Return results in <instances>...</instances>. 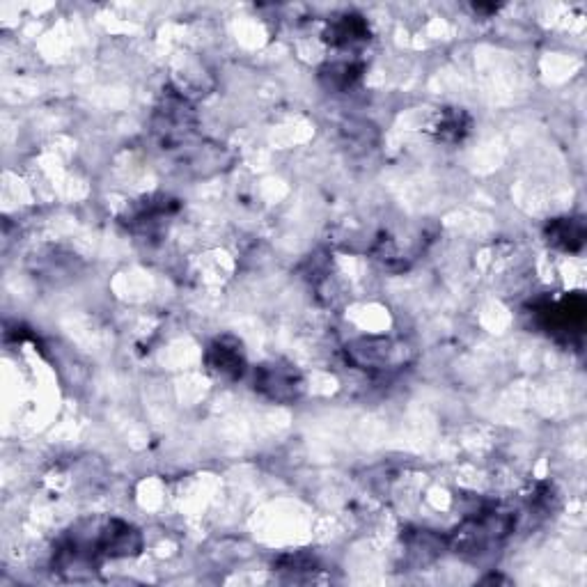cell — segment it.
Returning <instances> with one entry per match:
<instances>
[{"label": "cell", "instance_id": "obj_1", "mask_svg": "<svg viewBox=\"0 0 587 587\" xmlns=\"http://www.w3.org/2000/svg\"><path fill=\"white\" fill-rule=\"evenodd\" d=\"M255 390L278 404H292L303 395L305 383L301 372L283 360H271L255 370Z\"/></svg>", "mask_w": 587, "mask_h": 587}, {"label": "cell", "instance_id": "obj_2", "mask_svg": "<svg viewBox=\"0 0 587 587\" xmlns=\"http://www.w3.org/2000/svg\"><path fill=\"white\" fill-rule=\"evenodd\" d=\"M406 349L390 338H360L347 347V360L360 370H393L402 365Z\"/></svg>", "mask_w": 587, "mask_h": 587}, {"label": "cell", "instance_id": "obj_3", "mask_svg": "<svg viewBox=\"0 0 587 587\" xmlns=\"http://www.w3.org/2000/svg\"><path fill=\"white\" fill-rule=\"evenodd\" d=\"M90 539L99 558H133L143 549V537L129 523L111 519L95 526V535L90 530Z\"/></svg>", "mask_w": 587, "mask_h": 587}, {"label": "cell", "instance_id": "obj_4", "mask_svg": "<svg viewBox=\"0 0 587 587\" xmlns=\"http://www.w3.org/2000/svg\"><path fill=\"white\" fill-rule=\"evenodd\" d=\"M193 124L195 115L189 101L182 95H177V92H168V95L163 97L161 106L156 108L154 117V131L159 133L163 143L172 145L177 143V140H182L186 133L193 129Z\"/></svg>", "mask_w": 587, "mask_h": 587}, {"label": "cell", "instance_id": "obj_5", "mask_svg": "<svg viewBox=\"0 0 587 587\" xmlns=\"http://www.w3.org/2000/svg\"><path fill=\"white\" fill-rule=\"evenodd\" d=\"M209 370L223 379H241L246 370V356L241 342L232 335H223L209 344L207 349Z\"/></svg>", "mask_w": 587, "mask_h": 587}, {"label": "cell", "instance_id": "obj_6", "mask_svg": "<svg viewBox=\"0 0 587 587\" xmlns=\"http://www.w3.org/2000/svg\"><path fill=\"white\" fill-rule=\"evenodd\" d=\"M546 312V326L555 333H574L581 331L583 319H585V301L581 296H571L560 303L551 305Z\"/></svg>", "mask_w": 587, "mask_h": 587}, {"label": "cell", "instance_id": "obj_7", "mask_svg": "<svg viewBox=\"0 0 587 587\" xmlns=\"http://www.w3.org/2000/svg\"><path fill=\"white\" fill-rule=\"evenodd\" d=\"M370 30H367V23L363 17H354V14H347V17L335 19L326 30V39L333 46H340V49H349V46L363 44Z\"/></svg>", "mask_w": 587, "mask_h": 587}, {"label": "cell", "instance_id": "obj_8", "mask_svg": "<svg viewBox=\"0 0 587 587\" xmlns=\"http://www.w3.org/2000/svg\"><path fill=\"white\" fill-rule=\"evenodd\" d=\"M546 237L560 250L576 253L585 244V225L581 218H558V221H551L549 228H546Z\"/></svg>", "mask_w": 587, "mask_h": 587}, {"label": "cell", "instance_id": "obj_9", "mask_svg": "<svg viewBox=\"0 0 587 587\" xmlns=\"http://www.w3.org/2000/svg\"><path fill=\"white\" fill-rule=\"evenodd\" d=\"M360 74H363V65H358L354 60H340L331 62V65L322 69V81L326 83L328 90H349L354 85Z\"/></svg>", "mask_w": 587, "mask_h": 587}, {"label": "cell", "instance_id": "obj_10", "mask_svg": "<svg viewBox=\"0 0 587 587\" xmlns=\"http://www.w3.org/2000/svg\"><path fill=\"white\" fill-rule=\"evenodd\" d=\"M468 127H471V120H468V115L464 111H457V108H452V111H443L441 117H438L436 122V138L438 140H445V143H457L466 136Z\"/></svg>", "mask_w": 587, "mask_h": 587}]
</instances>
